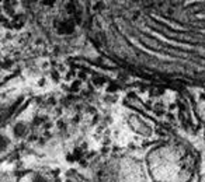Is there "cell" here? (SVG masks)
Segmentation results:
<instances>
[{"label": "cell", "instance_id": "1", "mask_svg": "<svg viewBox=\"0 0 205 182\" xmlns=\"http://www.w3.org/2000/svg\"><path fill=\"white\" fill-rule=\"evenodd\" d=\"M186 153L176 147H162L150 156V172L162 182H184L188 177Z\"/></svg>", "mask_w": 205, "mask_h": 182}, {"label": "cell", "instance_id": "2", "mask_svg": "<svg viewBox=\"0 0 205 182\" xmlns=\"http://www.w3.org/2000/svg\"><path fill=\"white\" fill-rule=\"evenodd\" d=\"M21 182H51L47 175H41V174H30L27 175Z\"/></svg>", "mask_w": 205, "mask_h": 182}]
</instances>
